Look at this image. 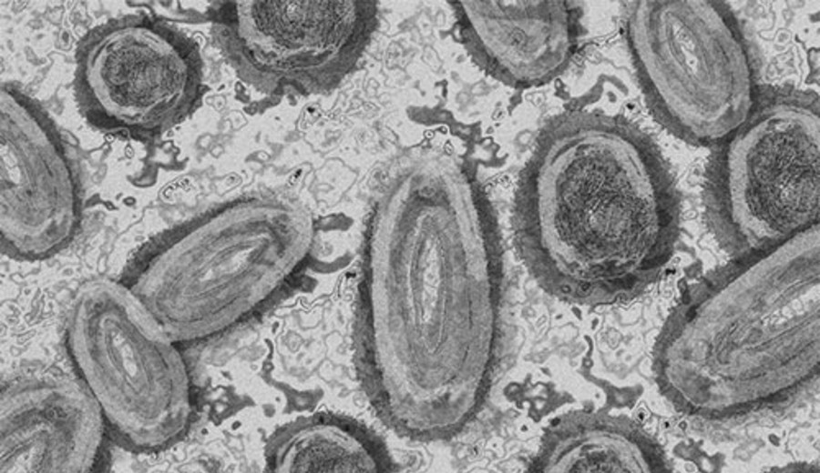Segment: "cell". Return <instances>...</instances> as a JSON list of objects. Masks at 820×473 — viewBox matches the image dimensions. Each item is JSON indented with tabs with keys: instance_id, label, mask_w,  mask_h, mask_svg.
I'll return each mask as SVG.
<instances>
[{
	"instance_id": "1",
	"label": "cell",
	"mask_w": 820,
	"mask_h": 473,
	"mask_svg": "<svg viewBox=\"0 0 820 473\" xmlns=\"http://www.w3.org/2000/svg\"><path fill=\"white\" fill-rule=\"evenodd\" d=\"M354 328L359 382L396 434L436 441L480 412L505 334L490 203L456 156L415 148L374 178Z\"/></svg>"
},
{
	"instance_id": "2",
	"label": "cell",
	"mask_w": 820,
	"mask_h": 473,
	"mask_svg": "<svg viewBox=\"0 0 820 473\" xmlns=\"http://www.w3.org/2000/svg\"><path fill=\"white\" fill-rule=\"evenodd\" d=\"M680 207L671 172L643 131L620 116L571 111L541 133L521 174L516 245L549 295L615 303L670 261Z\"/></svg>"
},
{
	"instance_id": "3",
	"label": "cell",
	"mask_w": 820,
	"mask_h": 473,
	"mask_svg": "<svg viewBox=\"0 0 820 473\" xmlns=\"http://www.w3.org/2000/svg\"><path fill=\"white\" fill-rule=\"evenodd\" d=\"M314 226L299 202L273 194L220 205L172 236L131 290L175 342L241 322L299 269Z\"/></svg>"
},
{
	"instance_id": "4",
	"label": "cell",
	"mask_w": 820,
	"mask_h": 473,
	"mask_svg": "<svg viewBox=\"0 0 820 473\" xmlns=\"http://www.w3.org/2000/svg\"><path fill=\"white\" fill-rule=\"evenodd\" d=\"M710 230L734 257L819 226V101L776 93L722 142L708 169Z\"/></svg>"
},
{
	"instance_id": "5",
	"label": "cell",
	"mask_w": 820,
	"mask_h": 473,
	"mask_svg": "<svg viewBox=\"0 0 820 473\" xmlns=\"http://www.w3.org/2000/svg\"><path fill=\"white\" fill-rule=\"evenodd\" d=\"M68 346L115 438L155 453L186 433L191 402L175 341L131 288L108 279L83 285L67 317Z\"/></svg>"
},
{
	"instance_id": "6",
	"label": "cell",
	"mask_w": 820,
	"mask_h": 473,
	"mask_svg": "<svg viewBox=\"0 0 820 473\" xmlns=\"http://www.w3.org/2000/svg\"><path fill=\"white\" fill-rule=\"evenodd\" d=\"M626 34L643 95L671 134L697 146L723 142L753 110L743 36L719 1H634Z\"/></svg>"
},
{
	"instance_id": "7",
	"label": "cell",
	"mask_w": 820,
	"mask_h": 473,
	"mask_svg": "<svg viewBox=\"0 0 820 473\" xmlns=\"http://www.w3.org/2000/svg\"><path fill=\"white\" fill-rule=\"evenodd\" d=\"M209 11L213 41L237 77L274 97L333 90L379 22L374 1H225Z\"/></svg>"
},
{
	"instance_id": "8",
	"label": "cell",
	"mask_w": 820,
	"mask_h": 473,
	"mask_svg": "<svg viewBox=\"0 0 820 473\" xmlns=\"http://www.w3.org/2000/svg\"><path fill=\"white\" fill-rule=\"evenodd\" d=\"M75 77L78 105L91 124L140 136L183 122L205 92L198 44L143 14L88 32L78 45Z\"/></svg>"
},
{
	"instance_id": "9",
	"label": "cell",
	"mask_w": 820,
	"mask_h": 473,
	"mask_svg": "<svg viewBox=\"0 0 820 473\" xmlns=\"http://www.w3.org/2000/svg\"><path fill=\"white\" fill-rule=\"evenodd\" d=\"M78 193L70 161L53 122L25 94L1 92L3 251L37 260L62 249L78 220Z\"/></svg>"
},
{
	"instance_id": "10",
	"label": "cell",
	"mask_w": 820,
	"mask_h": 473,
	"mask_svg": "<svg viewBox=\"0 0 820 473\" xmlns=\"http://www.w3.org/2000/svg\"><path fill=\"white\" fill-rule=\"evenodd\" d=\"M104 422L85 382L51 376L16 380L1 393L0 471L87 472Z\"/></svg>"
},
{
	"instance_id": "11",
	"label": "cell",
	"mask_w": 820,
	"mask_h": 473,
	"mask_svg": "<svg viewBox=\"0 0 820 473\" xmlns=\"http://www.w3.org/2000/svg\"><path fill=\"white\" fill-rule=\"evenodd\" d=\"M461 42L491 76L516 87L546 84L569 64L579 9L569 1H455Z\"/></svg>"
},
{
	"instance_id": "12",
	"label": "cell",
	"mask_w": 820,
	"mask_h": 473,
	"mask_svg": "<svg viewBox=\"0 0 820 473\" xmlns=\"http://www.w3.org/2000/svg\"><path fill=\"white\" fill-rule=\"evenodd\" d=\"M267 470L303 472H392L396 464L383 439L357 420L317 413L279 428L264 451Z\"/></svg>"
},
{
	"instance_id": "13",
	"label": "cell",
	"mask_w": 820,
	"mask_h": 473,
	"mask_svg": "<svg viewBox=\"0 0 820 473\" xmlns=\"http://www.w3.org/2000/svg\"><path fill=\"white\" fill-rule=\"evenodd\" d=\"M660 471L658 448L636 430L624 433L610 415L576 409L559 415L544 429L530 469L546 473Z\"/></svg>"
}]
</instances>
